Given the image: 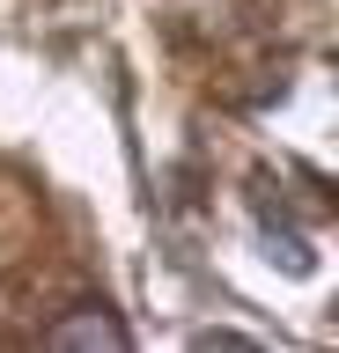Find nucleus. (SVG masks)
I'll use <instances>...</instances> for the list:
<instances>
[{
  "label": "nucleus",
  "instance_id": "f257e3e1",
  "mask_svg": "<svg viewBox=\"0 0 339 353\" xmlns=\"http://www.w3.org/2000/svg\"><path fill=\"white\" fill-rule=\"evenodd\" d=\"M52 339H96V346H126V331H118L111 316H81V324H59Z\"/></svg>",
  "mask_w": 339,
  "mask_h": 353
}]
</instances>
